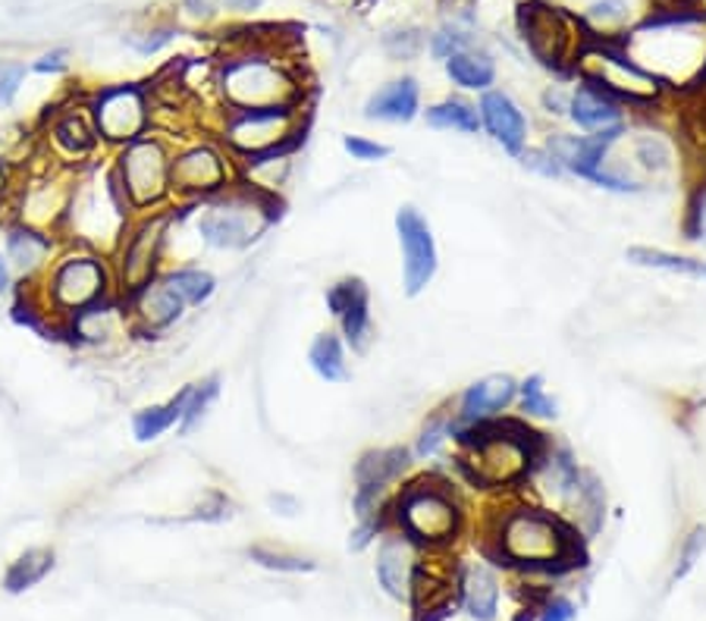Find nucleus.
I'll use <instances>...</instances> for the list:
<instances>
[{
  "label": "nucleus",
  "mask_w": 706,
  "mask_h": 621,
  "mask_svg": "<svg viewBox=\"0 0 706 621\" xmlns=\"http://www.w3.org/2000/svg\"><path fill=\"white\" fill-rule=\"evenodd\" d=\"M453 443L458 446V471L480 490L518 487L522 480H528L543 449L550 446L543 433L512 418L475 423L462 430Z\"/></svg>",
  "instance_id": "f257e3e1"
},
{
  "label": "nucleus",
  "mask_w": 706,
  "mask_h": 621,
  "mask_svg": "<svg viewBox=\"0 0 706 621\" xmlns=\"http://www.w3.org/2000/svg\"><path fill=\"white\" fill-rule=\"evenodd\" d=\"M500 552L508 562L537 569V572H562L569 565H581L584 552L578 547V530L565 518L543 509H512L500 524Z\"/></svg>",
  "instance_id": "f03ea898"
},
{
  "label": "nucleus",
  "mask_w": 706,
  "mask_h": 621,
  "mask_svg": "<svg viewBox=\"0 0 706 621\" xmlns=\"http://www.w3.org/2000/svg\"><path fill=\"white\" fill-rule=\"evenodd\" d=\"M217 88L229 110L299 107L302 82L267 48H242L217 73Z\"/></svg>",
  "instance_id": "7ed1b4c3"
},
{
  "label": "nucleus",
  "mask_w": 706,
  "mask_h": 621,
  "mask_svg": "<svg viewBox=\"0 0 706 621\" xmlns=\"http://www.w3.org/2000/svg\"><path fill=\"white\" fill-rule=\"evenodd\" d=\"M274 217V199L252 189H227L224 195L207 201L199 217V236L211 249L242 251L264 236Z\"/></svg>",
  "instance_id": "20e7f679"
},
{
  "label": "nucleus",
  "mask_w": 706,
  "mask_h": 621,
  "mask_svg": "<svg viewBox=\"0 0 706 621\" xmlns=\"http://www.w3.org/2000/svg\"><path fill=\"white\" fill-rule=\"evenodd\" d=\"M393 518L418 547L440 549L455 540L462 527V505L455 502L450 483L421 477L399 493L393 505Z\"/></svg>",
  "instance_id": "39448f33"
},
{
  "label": "nucleus",
  "mask_w": 706,
  "mask_h": 621,
  "mask_svg": "<svg viewBox=\"0 0 706 621\" xmlns=\"http://www.w3.org/2000/svg\"><path fill=\"white\" fill-rule=\"evenodd\" d=\"M302 107L227 110L224 117V145L232 157H242V160L286 154L302 142Z\"/></svg>",
  "instance_id": "423d86ee"
},
{
  "label": "nucleus",
  "mask_w": 706,
  "mask_h": 621,
  "mask_svg": "<svg viewBox=\"0 0 706 621\" xmlns=\"http://www.w3.org/2000/svg\"><path fill=\"white\" fill-rule=\"evenodd\" d=\"M622 135H625V126L603 129V132H590V135L553 132L543 148L553 154L565 174L587 179V182L600 186L606 192H615V195H634L644 186L634 176L619 174V170L609 167V151L619 145Z\"/></svg>",
  "instance_id": "0eeeda50"
},
{
  "label": "nucleus",
  "mask_w": 706,
  "mask_h": 621,
  "mask_svg": "<svg viewBox=\"0 0 706 621\" xmlns=\"http://www.w3.org/2000/svg\"><path fill=\"white\" fill-rule=\"evenodd\" d=\"M575 67H578L581 82L600 85L603 92H609L612 98H619L622 104H656L662 98V88H666L656 75L641 70L625 53V48H619L612 41L581 48Z\"/></svg>",
  "instance_id": "6e6552de"
},
{
  "label": "nucleus",
  "mask_w": 706,
  "mask_h": 621,
  "mask_svg": "<svg viewBox=\"0 0 706 621\" xmlns=\"http://www.w3.org/2000/svg\"><path fill=\"white\" fill-rule=\"evenodd\" d=\"M170 160L173 154L154 135H142L123 148L113 179L129 207L135 211L157 207L170 195Z\"/></svg>",
  "instance_id": "1a4fd4ad"
},
{
  "label": "nucleus",
  "mask_w": 706,
  "mask_h": 621,
  "mask_svg": "<svg viewBox=\"0 0 706 621\" xmlns=\"http://www.w3.org/2000/svg\"><path fill=\"white\" fill-rule=\"evenodd\" d=\"M518 28L522 38L528 41L530 53L543 63V67H565L572 57L581 53V35L578 23L562 13L559 7H547V3H525L518 10Z\"/></svg>",
  "instance_id": "9d476101"
},
{
  "label": "nucleus",
  "mask_w": 706,
  "mask_h": 621,
  "mask_svg": "<svg viewBox=\"0 0 706 621\" xmlns=\"http://www.w3.org/2000/svg\"><path fill=\"white\" fill-rule=\"evenodd\" d=\"M236 182V170L229 164V154L199 142L192 148L179 151L170 160V192L182 199H217Z\"/></svg>",
  "instance_id": "9b49d317"
},
{
  "label": "nucleus",
  "mask_w": 706,
  "mask_h": 621,
  "mask_svg": "<svg viewBox=\"0 0 706 621\" xmlns=\"http://www.w3.org/2000/svg\"><path fill=\"white\" fill-rule=\"evenodd\" d=\"M110 292V274L98 254H73L51 274V301L63 314H82Z\"/></svg>",
  "instance_id": "f8f14e48"
},
{
  "label": "nucleus",
  "mask_w": 706,
  "mask_h": 621,
  "mask_svg": "<svg viewBox=\"0 0 706 621\" xmlns=\"http://www.w3.org/2000/svg\"><path fill=\"white\" fill-rule=\"evenodd\" d=\"M396 236H399V249H403L405 296L415 299L428 289L430 279L436 276V267H440L436 239H433L428 217L411 204H403L396 211Z\"/></svg>",
  "instance_id": "ddd939ff"
},
{
  "label": "nucleus",
  "mask_w": 706,
  "mask_h": 621,
  "mask_svg": "<svg viewBox=\"0 0 706 621\" xmlns=\"http://www.w3.org/2000/svg\"><path fill=\"white\" fill-rule=\"evenodd\" d=\"M92 123L98 129V139L127 148L135 139H142L148 132V123H152V110H148L145 92L132 88V85L107 88L92 104Z\"/></svg>",
  "instance_id": "4468645a"
},
{
  "label": "nucleus",
  "mask_w": 706,
  "mask_h": 621,
  "mask_svg": "<svg viewBox=\"0 0 706 621\" xmlns=\"http://www.w3.org/2000/svg\"><path fill=\"white\" fill-rule=\"evenodd\" d=\"M170 220H173L170 214H154V217L135 226L132 236H127L123 254H120V289L127 296L139 292L157 274V261H160V251H164Z\"/></svg>",
  "instance_id": "2eb2a0df"
},
{
  "label": "nucleus",
  "mask_w": 706,
  "mask_h": 621,
  "mask_svg": "<svg viewBox=\"0 0 706 621\" xmlns=\"http://www.w3.org/2000/svg\"><path fill=\"white\" fill-rule=\"evenodd\" d=\"M518 398V380H512L508 373H490V377H480L471 386H465V393L458 396L453 415V440L475 427V423L493 421L500 418L508 405H515Z\"/></svg>",
  "instance_id": "dca6fc26"
},
{
  "label": "nucleus",
  "mask_w": 706,
  "mask_h": 621,
  "mask_svg": "<svg viewBox=\"0 0 706 621\" xmlns=\"http://www.w3.org/2000/svg\"><path fill=\"white\" fill-rule=\"evenodd\" d=\"M327 308L343 326V336L352 346V351H368L371 339H374L368 286L361 279H343V283L330 286Z\"/></svg>",
  "instance_id": "f3484780"
},
{
  "label": "nucleus",
  "mask_w": 706,
  "mask_h": 621,
  "mask_svg": "<svg viewBox=\"0 0 706 621\" xmlns=\"http://www.w3.org/2000/svg\"><path fill=\"white\" fill-rule=\"evenodd\" d=\"M478 117L480 129L500 148L508 151L512 157H518L525 151V145H528V117H525V110L515 104L512 95H505L500 88L483 92L478 100Z\"/></svg>",
  "instance_id": "a211bd4d"
},
{
  "label": "nucleus",
  "mask_w": 706,
  "mask_h": 621,
  "mask_svg": "<svg viewBox=\"0 0 706 621\" xmlns=\"http://www.w3.org/2000/svg\"><path fill=\"white\" fill-rule=\"evenodd\" d=\"M418 565V544L408 534H390L378 552L380 587L396 599L411 597V574Z\"/></svg>",
  "instance_id": "6ab92c4d"
},
{
  "label": "nucleus",
  "mask_w": 706,
  "mask_h": 621,
  "mask_svg": "<svg viewBox=\"0 0 706 621\" xmlns=\"http://www.w3.org/2000/svg\"><path fill=\"white\" fill-rule=\"evenodd\" d=\"M569 120L578 126L581 132L590 135V132L625 126V110H622V100L612 98L600 85L581 82L578 88L572 92V100H569Z\"/></svg>",
  "instance_id": "aec40b11"
},
{
  "label": "nucleus",
  "mask_w": 706,
  "mask_h": 621,
  "mask_svg": "<svg viewBox=\"0 0 706 621\" xmlns=\"http://www.w3.org/2000/svg\"><path fill=\"white\" fill-rule=\"evenodd\" d=\"M129 304H132V318L142 330H164V326L177 323L182 318V311L189 308L177 296V289L167 283V276L164 279L154 276L152 283H145L139 292L129 296Z\"/></svg>",
  "instance_id": "412c9836"
},
{
  "label": "nucleus",
  "mask_w": 706,
  "mask_h": 621,
  "mask_svg": "<svg viewBox=\"0 0 706 621\" xmlns=\"http://www.w3.org/2000/svg\"><path fill=\"white\" fill-rule=\"evenodd\" d=\"M418 114H421V85L411 75L386 82L364 104V117L380 123H411Z\"/></svg>",
  "instance_id": "4be33fe9"
},
{
  "label": "nucleus",
  "mask_w": 706,
  "mask_h": 621,
  "mask_svg": "<svg viewBox=\"0 0 706 621\" xmlns=\"http://www.w3.org/2000/svg\"><path fill=\"white\" fill-rule=\"evenodd\" d=\"M408 468H411V449H371V452H364V455L358 458V465H355V487L386 490V487L399 483Z\"/></svg>",
  "instance_id": "5701e85b"
},
{
  "label": "nucleus",
  "mask_w": 706,
  "mask_h": 621,
  "mask_svg": "<svg viewBox=\"0 0 706 621\" xmlns=\"http://www.w3.org/2000/svg\"><path fill=\"white\" fill-rule=\"evenodd\" d=\"M462 599L468 616L478 621H493L500 612V581L487 565H468L462 572Z\"/></svg>",
  "instance_id": "b1692460"
},
{
  "label": "nucleus",
  "mask_w": 706,
  "mask_h": 621,
  "mask_svg": "<svg viewBox=\"0 0 706 621\" xmlns=\"http://www.w3.org/2000/svg\"><path fill=\"white\" fill-rule=\"evenodd\" d=\"M446 75L462 92H490L496 82V63L487 50L468 48L446 60Z\"/></svg>",
  "instance_id": "393cba45"
},
{
  "label": "nucleus",
  "mask_w": 706,
  "mask_h": 621,
  "mask_svg": "<svg viewBox=\"0 0 706 621\" xmlns=\"http://www.w3.org/2000/svg\"><path fill=\"white\" fill-rule=\"evenodd\" d=\"M7 258L20 274H38L51 258V239L35 226H13L7 232Z\"/></svg>",
  "instance_id": "a878e982"
},
{
  "label": "nucleus",
  "mask_w": 706,
  "mask_h": 621,
  "mask_svg": "<svg viewBox=\"0 0 706 621\" xmlns=\"http://www.w3.org/2000/svg\"><path fill=\"white\" fill-rule=\"evenodd\" d=\"M51 139L53 145L73 157H82L88 151L95 148L98 142V129L92 123V110H63L51 126Z\"/></svg>",
  "instance_id": "bb28decb"
},
{
  "label": "nucleus",
  "mask_w": 706,
  "mask_h": 621,
  "mask_svg": "<svg viewBox=\"0 0 706 621\" xmlns=\"http://www.w3.org/2000/svg\"><path fill=\"white\" fill-rule=\"evenodd\" d=\"M424 123L440 132H462V135H478L480 117L478 104L465 98H443L430 104L424 110Z\"/></svg>",
  "instance_id": "cd10ccee"
},
{
  "label": "nucleus",
  "mask_w": 706,
  "mask_h": 621,
  "mask_svg": "<svg viewBox=\"0 0 706 621\" xmlns=\"http://www.w3.org/2000/svg\"><path fill=\"white\" fill-rule=\"evenodd\" d=\"M634 267H650V271H666V274H681L691 279H704L706 283V261L687 258V254H675L666 249H650V246H634L625 251Z\"/></svg>",
  "instance_id": "c85d7f7f"
},
{
  "label": "nucleus",
  "mask_w": 706,
  "mask_h": 621,
  "mask_svg": "<svg viewBox=\"0 0 706 621\" xmlns=\"http://www.w3.org/2000/svg\"><path fill=\"white\" fill-rule=\"evenodd\" d=\"M308 361L314 373L327 383H346L349 380V365H346V346L336 333H321L311 348H308Z\"/></svg>",
  "instance_id": "c756f323"
},
{
  "label": "nucleus",
  "mask_w": 706,
  "mask_h": 621,
  "mask_svg": "<svg viewBox=\"0 0 706 621\" xmlns=\"http://www.w3.org/2000/svg\"><path fill=\"white\" fill-rule=\"evenodd\" d=\"M217 396H220V380H217V377H211V380H204V383H192V386H186V390L179 393V405H182L179 430H182V433H189V430H192V427L207 415L211 402H214Z\"/></svg>",
  "instance_id": "7c9ffc66"
},
{
  "label": "nucleus",
  "mask_w": 706,
  "mask_h": 621,
  "mask_svg": "<svg viewBox=\"0 0 706 621\" xmlns=\"http://www.w3.org/2000/svg\"><path fill=\"white\" fill-rule=\"evenodd\" d=\"M51 569L53 556L48 549H28L26 556H20V559L10 565V572H7V590H10V594L28 590L32 584H38Z\"/></svg>",
  "instance_id": "2f4dec72"
},
{
  "label": "nucleus",
  "mask_w": 706,
  "mask_h": 621,
  "mask_svg": "<svg viewBox=\"0 0 706 621\" xmlns=\"http://www.w3.org/2000/svg\"><path fill=\"white\" fill-rule=\"evenodd\" d=\"M179 415H182V405H179V396H173L164 405H152V408L139 411L135 421H132V433H135L139 443L157 440L160 433H167L173 423H179Z\"/></svg>",
  "instance_id": "473e14b6"
},
{
  "label": "nucleus",
  "mask_w": 706,
  "mask_h": 621,
  "mask_svg": "<svg viewBox=\"0 0 706 621\" xmlns=\"http://www.w3.org/2000/svg\"><path fill=\"white\" fill-rule=\"evenodd\" d=\"M453 443V415L450 411H436L430 415L428 423L421 427L418 440H415V458L418 462H430L436 455H443V449Z\"/></svg>",
  "instance_id": "72a5a7b5"
},
{
  "label": "nucleus",
  "mask_w": 706,
  "mask_h": 621,
  "mask_svg": "<svg viewBox=\"0 0 706 621\" xmlns=\"http://www.w3.org/2000/svg\"><path fill=\"white\" fill-rule=\"evenodd\" d=\"M515 402L522 405V411H525L528 418L553 421L555 415H559V402L547 393V383H543L540 373H530V377H525V380L518 383V398H515Z\"/></svg>",
  "instance_id": "f704fd0d"
},
{
  "label": "nucleus",
  "mask_w": 706,
  "mask_h": 621,
  "mask_svg": "<svg viewBox=\"0 0 706 621\" xmlns=\"http://www.w3.org/2000/svg\"><path fill=\"white\" fill-rule=\"evenodd\" d=\"M167 283L177 289V296L186 304H202L217 289V279L207 274V271H202V267H179L173 274H167Z\"/></svg>",
  "instance_id": "c9c22d12"
},
{
  "label": "nucleus",
  "mask_w": 706,
  "mask_h": 621,
  "mask_svg": "<svg viewBox=\"0 0 706 621\" xmlns=\"http://www.w3.org/2000/svg\"><path fill=\"white\" fill-rule=\"evenodd\" d=\"M634 160L647 174H662V170L672 167V148L659 135H637L634 139Z\"/></svg>",
  "instance_id": "e433bc0d"
},
{
  "label": "nucleus",
  "mask_w": 706,
  "mask_h": 621,
  "mask_svg": "<svg viewBox=\"0 0 706 621\" xmlns=\"http://www.w3.org/2000/svg\"><path fill=\"white\" fill-rule=\"evenodd\" d=\"M468 48H475V38H471V32H465V28H458V25H443V28L430 38V53H433L436 60H443V63Z\"/></svg>",
  "instance_id": "4c0bfd02"
},
{
  "label": "nucleus",
  "mask_w": 706,
  "mask_h": 621,
  "mask_svg": "<svg viewBox=\"0 0 706 621\" xmlns=\"http://www.w3.org/2000/svg\"><path fill=\"white\" fill-rule=\"evenodd\" d=\"M587 23H594L597 35L615 32L629 23V3L625 0H600L587 10Z\"/></svg>",
  "instance_id": "58836bf2"
},
{
  "label": "nucleus",
  "mask_w": 706,
  "mask_h": 621,
  "mask_svg": "<svg viewBox=\"0 0 706 621\" xmlns=\"http://www.w3.org/2000/svg\"><path fill=\"white\" fill-rule=\"evenodd\" d=\"M706 552V527H694L691 534H687V540H684V547H681L679 556V569L672 574V581H681V577H687V574L694 572V565L701 562V556Z\"/></svg>",
  "instance_id": "ea45409f"
},
{
  "label": "nucleus",
  "mask_w": 706,
  "mask_h": 621,
  "mask_svg": "<svg viewBox=\"0 0 706 621\" xmlns=\"http://www.w3.org/2000/svg\"><path fill=\"white\" fill-rule=\"evenodd\" d=\"M684 236L691 242L706 246V182L694 192V199L687 204V220H684Z\"/></svg>",
  "instance_id": "a19ab883"
},
{
  "label": "nucleus",
  "mask_w": 706,
  "mask_h": 621,
  "mask_svg": "<svg viewBox=\"0 0 706 621\" xmlns=\"http://www.w3.org/2000/svg\"><path fill=\"white\" fill-rule=\"evenodd\" d=\"M518 160H522L525 170L543 176V179H562L565 176V170L559 167V160L547 148H525L518 154Z\"/></svg>",
  "instance_id": "79ce46f5"
},
{
  "label": "nucleus",
  "mask_w": 706,
  "mask_h": 621,
  "mask_svg": "<svg viewBox=\"0 0 706 621\" xmlns=\"http://www.w3.org/2000/svg\"><path fill=\"white\" fill-rule=\"evenodd\" d=\"M343 148H346V154H352V160H361V164H378L383 157H390V145L364 139V135H346Z\"/></svg>",
  "instance_id": "37998d69"
},
{
  "label": "nucleus",
  "mask_w": 706,
  "mask_h": 621,
  "mask_svg": "<svg viewBox=\"0 0 706 621\" xmlns=\"http://www.w3.org/2000/svg\"><path fill=\"white\" fill-rule=\"evenodd\" d=\"M254 562H261L264 569H277V572H311L314 565L308 559H299V556H283V552H271L264 547L252 549Z\"/></svg>",
  "instance_id": "c03bdc74"
},
{
  "label": "nucleus",
  "mask_w": 706,
  "mask_h": 621,
  "mask_svg": "<svg viewBox=\"0 0 706 621\" xmlns=\"http://www.w3.org/2000/svg\"><path fill=\"white\" fill-rule=\"evenodd\" d=\"M26 79V67L16 60H0V107H10L20 95V85Z\"/></svg>",
  "instance_id": "a18cd8bd"
},
{
  "label": "nucleus",
  "mask_w": 706,
  "mask_h": 621,
  "mask_svg": "<svg viewBox=\"0 0 706 621\" xmlns=\"http://www.w3.org/2000/svg\"><path fill=\"white\" fill-rule=\"evenodd\" d=\"M386 50L396 57V60H408L421 50V35L415 28H403V32H393L386 35Z\"/></svg>",
  "instance_id": "49530a36"
},
{
  "label": "nucleus",
  "mask_w": 706,
  "mask_h": 621,
  "mask_svg": "<svg viewBox=\"0 0 706 621\" xmlns=\"http://www.w3.org/2000/svg\"><path fill=\"white\" fill-rule=\"evenodd\" d=\"M170 38H173V28H154V32H145V35H129V45L148 57V53H157L164 48Z\"/></svg>",
  "instance_id": "de8ad7c7"
},
{
  "label": "nucleus",
  "mask_w": 706,
  "mask_h": 621,
  "mask_svg": "<svg viewBox=\"0 0 706 621\" xmlns=\"http://www.w3.org/2000/svg\"><path fill=\"white\" fill-rule=\"evenodd\" d=\"M575 616H578V609H575V602H572V599L555 597L543 606L540 621H575Z\"/></svg>",
  "instance_id": "09e8293b"
},
{
  "label": "nucleus",
  "mask_w": 706,
  "mask_h": 621,
  "mask_svg": "<svg viewBox=\"0 0 706 621\" xmlns=\"http://www.w3.org/2000/svg\"><path fill=\"white\" fill-rule=\"evenodd\" d=\"M569 100H572V92H565V88H547L543 92V107H547V114H553V117H569Z\"/></svg>",
  "instance_id": "8fccbe9b"
},
{
  "label": "nucleus",
  "mask_w": 706,
  "mask_h": 621,
  "mask_svg": "<svg viewBox=\"0 0 706 621\" xmlns=\"http://www.w3.org/2000/svg\"><path fill=\"white\" fill-rule=\"evenodd\" d=\"M182 7L192 20H211V16H217L220 0H182Z\"/></svg>",
  "instance_id": "3c124183"
},
{
  "label": "nucleus",
  "mask_w": 706,
  "mask_h": 621,
  "mask_svg": "<svg viewBox=\"0 0 706 621\" xmlns=\"http://www.w3.org/2000/svg\"><path fill=\"white\" fill-rule=\"evenodd\" d=\"M63 67H67V50H53L35 63V73H60Z\"/></svg>",
  "instance_id": "603ef678"
},
{
  "label": "nucleus",
  "mask_w": 706,
  "mask_h": 621,
  "mask_svg": "<svg viewBox=\"0 0 706 621\" xmlns=\"http://www.w3.org/2000/svg\"><path fill=\"white\" fill-rule=\"evenodd\" d=\"M229 10H236V13H252V10H258L264 0H224Z\"/></svg>",
  "instance_id": "864d4df0"
},
{
  "label": "nucleus",
  "mask_w": 706,
  "mask_h": 621,
  "mask_svg": "<svg viewBox=\"0 0 706 621\" xmlns=\"http://www.w3.org/2000/svg\"><path fill=\"white\" fill-rule=\"evenodd\" d=\"M271 505H274V509L283 505V509H286L283 515H296V509H299V505H296V499H289V497H271Z\"/></svg>",
  "instance_id": "5fc2aeb1"
},
{
  "label": "nucleus",
  "mask_w": 706,
  "mask_h": 621,
  "mask_svg": "<svg viewBox=\"0 0 706 621\" xmlns=\"http://www.w3.org/2000/svg\"><path fill=\"white\" fill-rule=\"evenodd\" d=\"M7 189H10V170H7V164L0 160V195H3Z\"/></svg>",
  "instance_id": "6e6d98bb"
},
{
  "label": "nucleus",
  "mask_w": 706,
  "mask_h": 621,
  "mask_svg": "<svg viewBox=\"0 0 706 621\" xmlns=\"http://www.w3.org/2000/svg\"><path fill=\"white\" fill-rule=\"evenodd\" d=\"M7 283H10V274H7V264L0 258V289H7Z\"/></svg>",
  "instance_id": "4d7b16f0"
},
{
  "label": "nucleus",
  "mask_w": 706,
  "mask_h": 621,
  "mask_svg": "<svg viewBox=\"0 0 706 621\" xmlns=\"http://www.w3.org/2000/svg\"><path fill=\"white\" fill-rule=\"evenodd\" d=\"M666 3H687V0H666Z\"/></svg>",
  "instance_id": "13d9d810"
}]
</instances>
